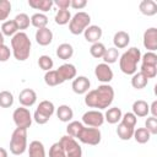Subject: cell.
I'll use <instances>...</instances> for the list:
<instances>
[{
	"label": "cell",
	"instance_id": "1",
	"mask_svg": "<svg viewBox=\"0 0 157 157\" xmlns=\"http://www.w3.org/2000/svg\"><path fill=\"white\" fill-rule=\"evenodd\" d=\"M114 99V88L108 83H102L97 88L91 90L85 96V104L88 108H97L99 110L107 109Z\"/></svg>",
	"mask_w": 157,
	"mask_h": 157
},
{
	"label": "cell",
	"instance_id": "2",
	"mask_svg": "<svg viewBox=\"0 0 157 157\" xmlns=\"http://www.w3.org/2000/svg\"><path fill=\"white\" fill-rule=\"evenodd\" d=\"M31 48L32 43L25 32H17L13 37H11V53L16 60H27L31 54Z\"/></svg>",
	"mask_w": 157,
	"mask_h": 157
},
{
	"label": "cell",
	"instance_id": "3",
	"mask_svg": "<svg viewBox=\"0 0 157 157\" xmlns=\"http://www.w3.org/2000/svg\"><path fill=\"white\" fill-rule=\"evenodd\" d=\"M141 60V52L136 47L129 48L119 59V67L125 75H134L137 71V63Z\"/></svg>",
	"mask_w": 157,
	"mask_h": 157
},
{
	"label": "cell",
	"instance_id": "4",
	"mask_svg": "<svg viewBox=\"0 0 157 157\" xmlns=\"http://www.w3.org/2000/svg\"><path fill=\"white\" fill-rule=\"evenodd\" d=\"M27 150V130L16 128L10 139V152L15 156L23 155Z\"/></svg>",
	"mask_w": 157,
	"mask_h": 157
},
{
	"label": "cell",
	"instance_id": "5",
	"mask_svg": "<svg viewBox=\"0 0 157 157\" xmlns=\"http://www.w3.org/2000/svg\"><path fill=\"white\" fill-rule=\"evenodd\" d=\"M90 23H91V16L87 12L80 11L71 17L69 22V31L71 34L78 36L83 33V31L90 26Z\"/></svg>",
	"mask_w": 157,
	"mask_h": 157
},
{
	"label": "cell",
	"instance_id": "6",
	"mask_svg": "<svg viewBox=\"0 0 157 157\" xmlns=\"http://www.w3.org/2000/svg\"><path fill=\"white\" fill-rule=\"evenodd\" d=\"M55 112V107L53 104V102L50 101H42L37 109L34 110V114H33V120L39 124V125H44L49 121V119L52 118V115L54 114Z\"/></svg>",
	"mask_w": 157,
	"mask_h": 157
},
{
	"label": "cell",
	"instance_id": "7",
	"mask_svg": "<svg viewBox=\"0 0 157 157\" xmlns=\"http://www.w3.org/2000/svg\"><path fill=\"white\" fill-rule=\"evenodd\" d=\"M76 139H78V141L82 144L97 146L102 140V134H101L99 128H91V126L83 125V128L80 130Z\"/></svg>",
	"mask_w": 157,
	"mask_h": 157
},
{
	"label": "cell",
	"instance_id": "8",
	"mask_svg": "<svg viewBox=\"0 0 157 157\" xmlns=\"http://www.w3.org/2000/svg\"><path fill=\"white\" fill-rule=\"evenodd\" d=\"M12 119H13V123H15L16 128L27 130L32 125L33 117H32V114H31V112H29L28 108H26V107H18V108H16L13 110Z\"/></svg>",
	"mask_w": 157,
	"mask_h": 157
},
{
	"label": "cell",
	"instance_id": "9",
	"mask_svg": "<svg viewBox=\"0 0 157 157\" xmlns=\"http://www.w3.org/2000/svg\"><path fill=\"white\" fill-rule=\"evenodd\" d=\"M59 142L65 152V157H82V148L76 141V139L69 135H65V136H61Z\"/></svg>",
	"mask_w": 157,
	"mask_h": 157
},
{
	"label": "cell",
	"instance_id": "10",
	"mask_svg": "<svg viewBox=\"0 0 157 157\" xmlns=\"http://www.w3.org/2000/svg\"><path fill=\"white\" fill-rule=\"evenodd\" d=\"M85 126H91V128H99L104 123V114L101 110H87L82 115V121Z\"/></svg>",
	"mask_w": 157,
	"mask_h": 157
},
{
	"label": "cell",
	"instance_id": "11",
	"mask_svg": "<svg viewBox=\"0 0 157 157\" xmlns=\"http://www.w3.org/2000/svg\"><path fill=\"white\" fill-rule=\"evenodd\" d=\"M94 75H96L97 80L102 83H109L113 80V76H114L113 70L110 69V66L108 64H104V63H101L96 66Z\"/></svg>",
	"mask_w": 157,
	"mask_h": 157
},
{
	"label": "cell",
	"instance_id": "12",
	"mask_svg": "<svg viewBox=\"0 0 157 157\" xmlns=\"http://www.w3.org/2000/svg\"><path fill=\"white\" fill-rule=\"evenodd\" d=\"M144 47L148 52H155L157 50V28L156 27H150L144 32Z\"/></svg>",
	"mask_w": 157,
	"mask_h": 157
},
{
	"label": "cell",
	"instance_id": "13",
	"mask_svg": "<svg viewBox=\"0 0 157 157\" xmlns=\"http://www.w3.org/2000/svg\"><path fill=\"white\" fill-rule=\"evenodd\" d=\"M91 82L86 76H77L72 80L71 88L76 94H86L90 91Z\"/></svg>",
	"mask_w": 157,
	"mask_h": 157
},
{
	"label": "cell",
	"instance_id": "14",
	"mask_svg": "<svg viewBox=\"0 0 157 157\" xmlns=\"http://www.w3.org/2000/svg\"><path fill=\"white\" fill-rule=\"evenodd\" d=\"M56 72L61 80V82H65L67 80H74L76 77V74H77V70L75 67V65L70 64V63H66V64H63L60 65L58 69H56Z\"/></svg>",
	"mask_w": 157,
	"mask_h": 157
},
{
	"label": "cell",
	"instance_id": "15",
	"mask_svg": "<svg viewBox=\"0 0 157 157\" xmlns=\"http://www.w3.org/2000/svg\"><path fill=\"white\" fill-rule=\"evenodd\" d=\"M18 102H20L21 107L29 108V107L34 105V103L37 102V93L32 88H25L18 94Z\"/></svg>",
	"mask_w": 157,
	"mask_h": 157
},
{
	"label": "cell",
	"instance_id": "16",
	"mask_svg": "<svg viewBox=\"0 0 157 157\" xmlns=\"http://www.w3.org/2000/svg\"><path fill=\"white\" fill-rule=\"evenodd\" d=\"M103 32H102V28L97 25H90L85 31H83V36H85V39L90 43H97L99 42L101 37H102Z\"/></svg>",
	"mask_w": 157,
	"mask_h": 157
},
{
	"label": "cell",
	"instance_id": "17",
	"mask_svg": "<svg viewBox=\"0 0 157 157\" xmlns=\"http://www.w3.org/2000/svg\"><path fill=\"white\" fill-rule=\"evenodd\" d=\"M34 38H36V42L42 45V47H45V45H49L53 40V32L52 29H49L48 27L45 28H39L36 31V34H34Z\"/></svg>",
	"mask_w": 157,
	"mask_h": 157
},
{
	"label": "cell",
	"instance_id": "18",
	"mask_svg": "<svg viewBox=\"0 0 157 157\" xmlns=\"http://www.w3.org/2000/svg\"><path fill=\"white\" fill-rule=\"evenodd\" d=\"M113 43H114V48H117V49L126 48L129 45V43H130L129 33L125 32V31H118L113 37Z\"/></svg>",
	"mask_w": 157,
	"mask_h": 157
},
{
	"label": "cell",
	"instance_id": "19",
	"mask_svg": "<svg viewBox=\"0 0 157 157\" xmlns=\"http://www.w3.org/2000/svg\"><path fill=\"white\" fill-rule=\"evenodd\" d=\"M132 113L135 114V117H139V118L147 117L150 113V105L147 104L146 101L137 99L132 103Z\"/></svg>",
	"mask_w": 157,
	"mask_h": 157
},
{
	"label": "cell",
	"instance_id": "20",
	"mask_svg": "<svg viewBox=\"0 0 157 157\" xmlns=\"http://www.w3.org/2000/svg\"><path fill=\"white\" fill-rule=\"evenodd\" d=\"M27 148L28 157H45L44 145L38 140H33L32 142H29V146H27Z\"/></svg>",
	"mask_w": 157,
	"mask_h": 157
},
{
	"label": "cell",
	"instance_id": "21",
	"mask_svg": "<svg viewBox=\"0 0 157 157\" xmlns=\"http://www.w3.org/2000/svg\"><path fill=\"white\" fill-rule=\"evenodd\" d=\"M56 117L63 123H70L74 118V110L67 104H61L56 109Z\"/></svg>",
	"mask_w": 157,
	"mask_h": 157
},
{
	"label": "cell",
	"instance_id": "22",
	"mask_svg": "<svg viewBox=\"0 0 157 157\" xmlns=\"http://www.w3.org/2000/svg\"><path fill=\"white\" fill-rule=\"evenodd\" d=\"M139 10L145 16H153L157 13V4L153 0H142L139 5Z\"/></svg>",
	"mask_w": 157,
	"mask_h": 157
},
{
	"label": "cell",
	"instance_id": "23",
	"mask_svg": "<svg viewBox=\"0 0 157 157\" xmlns=\"http://www.w3.org/2000/svg\"><path fill=\"white\" fill-rule=\"evenodd\" d=\"M55 53H56V56L59 59L67 60L74 55V48H72V45L70 43H61V44L58 45Z\"/></svg>",
	"mask_w": 157,
	"mask_h": 157
},
{
	"label": "cell",
	"instance_id": "24",
	"mask_svg": "<svg viewBox=\"0 0 157 157\" xmlns=\"http://www.w3.org/2000/svg\"><path fill=\"white\" fill-rule=\"evenodd\" d=\"M121 117H123L121 109L118 107H112V108L107 109V112L104 114V120L108 121L109 124H117L118 121L121 120Z\"/></svg>",
	"mask_w": 157,
	"mask_h": 157
},
{
	"label": "cell",
	"instance_id": "25",
	"mask_svg": "<svg viewBox=\"0 0 157 157\" xmlns=\"http://www.w3.org/2000/svg\"><path fill=\"white\" fill-rule=\"evenodd\" d=\"M28 5L29 7L34 10H39L43 13L49 11L54 4H53V0H28Z\"/></svg>",
	"mask_w": 157,
	"mask_h": 157
},
{
	"label": "cell",
	"instance_id": "26",
	"mask_svg": "<svg viewBox=\"0 0 157 157\" xmlns=\"http://www.w3.org/2000/svg\"><path fill=\"white\" fill-rule=\"evenodd\" d=\"M134 130H135V128H131V126H128V125H125L123 123H119V125L117 128V135H118V137L120 140L128 141V140H130L132 137Z\"/></svg>",
	"mask_w": 157,
	"mask_h": 157
},
{
	"label": "cell",
	"instance_id": "27",
	"mask_svg": "<svg viewBox=\"0 0 157 157\" xmlns=\"http://www.w3.org/2000/svg\"><path fill=\"white\" fill-rule=\"evenodd\" d=\"M31 25L33 27H36L37 29L39 28H45L48 25V17L47 15L42 13V12H36L31 16Z\"/></svg>",
	"mask_w": 157,
	"mask_h": 157
},
{
	"label": "cell",
	"instance_id": "28",
	"mask_svg": "<svg viewBox=\"0 0 157 157\" xmlns=\"http://www.w3.org/2000/svg\"><path fill=\"white\" fill-rule=\"evenodd\" d=\"M148 78L142 72H135L131 77V86L136 90H142L147 86Z\"/></svg>",
	"mask_w": 157,
	"mask_h": 157
},
{
	"label": "cell",
	"instance_id": "29",
	"mask_svg": "<svg viewBox=\"0 0 157 157\" xmlns=\"http://www.w3.org/2000/svg\"><path fill=\"white\" fill-rule=\"evenodd\" d=\"M18 32V28L13 20H6L1 25V33L6 37H13Z\"/></svg>",
	"mask_w": 157,
	"mask_h": 157
},
{
	"label": "cell",
	"instance_id": "30",
	"mask_svg": "<svg viewBox=\"0 0 157 157\" xmlns=\"http://www.w3.org/2000/svg\"><path fill=\"white\" fill-rule=\"evenodd\" d=\"M132 137L135 139V141L137 144H146L150 141L151 134L148 132V130L146 128H137L134 130V135Z\"/></svg>",
	"mask_w": 157,
	"mask_h": 157
},
{
	"label": "cell",
	"instance_id": "31",
	"mask_svg": "<svg viewBox=\"0 0 157 157\" xmlns=\"http://www.w3.org/2000/svg\"><path fill=\"white\" fill-rule=\"evenodd\" d=\"M44 82L45 85L50 86V87H54V86H58V85H61V80L56 72V70H50V71H47L44 74Z\"/></svg>",
	"mask_w": 157,
	"mask_h": 157
},
{
	"label": "cell",
	"instance_id": "32",
	"mask_svg": "<svg viewBox=\"0 0 157 157\" xmlns=\"http://www.w3.org/2000/svg\"><path fill=\"white\" fill-rule=\"evenodd\" d=\"M17 28L20 29V32H22V29H27L31 25V18L27 13H18L16 15V17L13 18Z\"/></svg>",
	"mask_w": 157,
	"mask_h": 157
},
{
	"label": "cell",
	"instance_id": "33",
	"mask_svg": "<svg viewBox=\"0 0 157 157\" xmlns=\"http://www.w3.org/2000/svg\"><path fill=\"white\" fill-rule=\"evenodd\" d=\"M118 58H119V50L117 49V48H114V47H112V48H108V49H105V53H104V55H103V61H104V64H114L117 60H118Z\"/></svg>",
	"mask_w": 157,
	"mask_h": 157
},
{
	"label": "cell",
	"instance_id": "34",
	"mask_svg": "<svg viewBox=\"0 0 157 157\" xmlns=\"http://www.w3.org/2000/svg\"><path fill=\"white\" fill-rule=\"evenodd\" d=\"M55 23L56 25H60V26H64V25H67L71 20V13L69 10H58V12L55 13Z\"/></svg>",
	"mask_w": 157,
	"mask_h": 157
},
{
	"label": "cell",
	"instance_id": "35",
	"mask_svg": "<svg viewBox=\"0 0 157 157\" xmlns=\"http://www.w3.org/2000/svg\"><path fill=\"white\" fill-rule=\"evenodd\" d=\"M82 128H83V124H82L81 121L72 120V121H70V123L67 124V126H66V132H67L69 136L76 139L77 135H78V132H80V130H81Z\"/></svg>",
	"mask_w": 157,
	"mask_h": 157
},
{
	"label": "cell",
	"instance_id": "36",
	"mask_svg": "<svg viewBox=\"0 0 157 157\" xmlns=\"http://www.w3.org/2000/svg\"><path fill=\"white\" fill-rule=\"evenodd\" d=\"M105 45L101 42H97V43H93L90 48V54L96 58V59H99V58H103L104 53H105Z\"/></svg>",
	"mask_w": 157,
	"mask_h": 157
},
{
	"label": "cell",
	"instance_id": "37",
	"mask_svg": "<svg viewBox=\"0 0 157 157\" xmlns=\"http://www.w3.org/2000/svg\"><path fill=\"white\" fill-rule=\"evenodd\" d=\"M12 104H13V94L10 91H1L0 92V107L10 108Z\"/></svg>",
	"mask_w": 157,
	"mask_h": 157
},
{
	"label": "cell",
	"instance_id": "38",
	"mask_svg": "<svg viewBox=\"0 0 157 157\" xmlns=\"http://www.w3.org/2000/svg\"><path fill=\"white\" fill-rule=\"evenodd\" d=\"M38 66L47 72V71H50L53 69L54 61L49 55H40L38 59Z\"/></svg>",
	"mask_w": 157,
	"mask_h": 157
},
{
	"label": "cell",
	"instance_id": "39",
	"mask_svg": "<svg viewBox=\"0 0 157 157\" xmlns=\"http://www.w3.org/2000/svg\"><path fill=\"white\" fill-rule=\"evenodd\" d=\"M11 12V2L9 0H0V21L5 22Z\"/></svg>",
	"mask_w": 157,
	"mask_h": 157
},
{
	"label": "cell",
	"instance_id": "40",
	"mask_svg": "<svg viewBox=\"0 0 157 157\" xmlns=\"http://www.w3.org/2000/svg\"><path fill=\"white\" fill-rule=\"evenodd\" d=\"M141 65H151L157 66V55L155 52H146L141 55Z\"/></svg>",
	"mask_w": 157,
	"mask_h": 157
},
{
	"label": "cell",
	"instance_id": "41",
	"mask_svg": "<svg viewBox=\"0 0 157 157\" xmlns=\"http://www.w3.org/2000/svg\"><path fill=\"white\" fill-rule=\"evenodd\" d=\"M136 121H137V117H135V114L132 112H128V113L123 114L121 120H120V123H123L128 126H131V128H135Z\"/></svg>",
	"mask_w": 157,
	"mask_h": 157
},
{
	"label": "cell",
	"instance_id": "42",
	"mask_svg": "<svg viewBox=\"0 0 157 157\" xmlns=\"http://www.w3.org/2000/svg\"><path fill=\"white\" fill-rule=\"evenodd\" d=\"M49 157H65V152L60 142H54L49 148Z\"/></svg>",
	"mask_w": 157,
	"mask_h": 157
},
{
	"label": "cell",
	"instance_id": "43",
	"mask_svg": "<svg viewBox=\"0 0 157 157\" xmlns=\"http://www.w3.org/2000/svg\"><path fill=\"white\" fill-rule=\"evenodd\" d=\"M145 128L148 130V132L151 135H156L157 134V118H155V117L147 118L145 121Z\"/></svg>",
	"mask_w": 157,
	"mask_h": 157
},
{
	"label": "cell",
	"instance_id": "44",
	"mask_svg": "<svg viewBox=\"0 0 157 157\" xmlns=\"http://www.w3.org/2000/svg\"><path fill=\"white\" fill-rule=\"evenodd\" d=\"M11 54H12L11 53V49L7 45H5V44L0 45V63L7 61L10 59V56H11Z\"/></svg>",
	"mask_w": 157,
	"mask_h": 157
},
{
	"label": "cell",
	"instance_id": "45",
	"mask_svg": "<svg viewBox=\"0 0 157 157\" xmlns=\"http://www.w3.org/2000/svg\"><path fill=\"white\" fill-rule=\"evenodd\" d=\"M53 4L56 5L59 7V10H67L70 7L71 0H54Z\"/></svg>",
	"mask_w": 157,
	"mask_h": 157
},
{
	"label": "cell",
	"instance_id": "46",
	"mask_svg": "<svg viewBox=\"0 0 157 157\" xmlns=\"http://www.w3.org/2000/svg\"><path fill=\"white\" fill-rule=\"evenodd\" d=\"M86 5H87V1L86 0H71V4H70V6L72 9H75V10H81Z\"/></svg>",
	"mask_w": 157,
	"mask_h": 157
},
{
	"label": "cell",
	"instance_id": "47",
	"mask_svg": "<svg viewBox=\"0 0 157 157\" xmlns=\"http://www.w3.org/2000/svg\"><path fill=\"white\" fill-rule=\"evenodd\" d=\"M150 113L152 114V117L157 118V101H153L152 104L150 105Z\"/></svg>",
	"mask_w": 157,
	"mask_h": 157
},
{
	"label": "cell",
	"instance_id": "48",
	"mask_svg": "<svg viewBox=\"0 0 157 157\" xmlns=\"http://www.w3.org/2000/svg\"><path fill=\"white\" fill-rule=\"evenodd\" d=\"M0 157H9V153L4 147H0Z\"/></svg>",
	"mask_w": 157,
	"mask_h": 157
},
{
	"label": "cell",
	"instance_id": "49",
	"mask_svg": "<svg viewBox=\"0 0 157 157\" xmlns=\"http://www.w3.org/2000/svg\"><path fill=\"white\" fill-rule=\"evenodd\" d=\"M4 42H5V39H4V34H2V33H1V31H0V45L5 44Z\"/></svg>",
	"mask_w": 157,
	"mask_h": 157
}]
</instances>
